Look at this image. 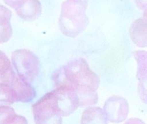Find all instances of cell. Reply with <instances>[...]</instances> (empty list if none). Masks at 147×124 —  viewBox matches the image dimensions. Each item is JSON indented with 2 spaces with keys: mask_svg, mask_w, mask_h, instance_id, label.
<instances>
[{
  "mask_svg": "<svg viewBox=\"0 0 147 124\" xmlns=\"http://www.w3.org/2000/svg\"><path fill=\"white\" fill-rule=\"evenodd\" d=\"M52 78L56 87H64L76 93L80 107L94 105L98 102L96 90L100 80L84 59L61 67L54 72Z\"/></svg>",
  "mask_w": 147,
  "mask_h": 124,
  "instance_id": "6da1fadb",
  "label": "cell"
},
{
  "mask_svg": "<svg viewBox=\"0 0 147 124\" xmlns=\"http://www.w3.org/2000/svg\"><path fill=\"white\" fill-rule=\"evenodd\" d=\"M87 3L83 0H66L61 5L59 27L65 36L75 38L86 29L89 19L85 14Z\"/></svg>",
  "mask_w": 147,
  "mask_h": 124,
  "instance_id": "7a4b0ae2",
  "label": "cell"
},
{
  "mask_svg": "<svg viewBox=\"0 0 147 124\" xmlns=\"http://www.w3.org/2000/svg\"><path fill=\"white\" fill-rule=\"evenodd\" d=\"M32 112L35 124H62V115L52 91L32 104Z\"/></svg>",
  "mask_w": 147,
  "mask_h": 124,
  "instance_id": "3957f363",
  "label": "cell"
},
{
  "mask_svg": "<svg viewBox=\"0 0 147 124\" xmlns=\"http://www.w3.org/2000/svg\"><path fill=\"white\" fill-rule=\"evenodd\" d=\"M11 60L18 77L23 81L31 83L39 74L41 69L40 62L36 55L31 50H15L11 55Z\"/></svg>",
  "mask_w": 147,
  "mask_h": 124,
  "instance_id": "277c9868",
  "label": "cell"
},
{
  "mask_svg": "<svg viewBox=\"0 0 147 124\" xmlns=\"http://www.w3.org/2000/svg\"><path fill=\"white\" fill-rule=\"evenodd\" d=\"M102 111L107 121L114 123H121L125 121L128 116L129 104L125 97L112 95L107 99Z\"/></svg>",
  "mask_w": 147,
  "mask_h": 124,
  "instance_id": "5b68a950",
  "label": "cell"
},
{
  "mask_svg": "<svg viewBox=\"0 0 147 124\" xmlns=\"http://www.w3.org/2000/svg\"><path fill=\"white\" fill-rule=\"evenodd\" d=\"M62 117H67L79 107L78 97L72 90L64 87H56L52 91Z\"/></svg>",
  "mask_w": 147,
  "mask_h": 124,
  "instance_id": "8992f818",
  "label": "cell"
},
{
  "mask_svg": "<svg viewBox=\"0 0 147 124\" xmlns=\"http://www.w3.org/2000/svg\"><path fill=\"white\" fill-rule=\"evenodd\" d=\"M15 10L21 19L27 21H33L41 15V3L38 0H22Z\"/></svg>",
  "mask_w": 147,
  "mask_h": 124,
  "instance_id": "52a82bcc",
  "label": "cell"
},
{
  "mask_svg": "<svg viewBox=\"0 0 147 124\" xmlns=\"http://www.w3.org/2000/svg\"><path fill=\"white\" fill-rule=\"evenodd\" d=\"M10 85L16 93L17 102H29L35 98L36 93L34 87L18 76H16Z\"/></svg>",
  "mask_w": 147,
  "mask_h": 124,
  "instance_id": "ba28073f",
  "label": "cell"
},
{
  "mask_svg": "<svg viewBox=\"0 0 147 124\" xmlns=\"http://www.w3.org/2000/svg\"><path fill=\"white\" fill-rule=\"evenodd\" d=\"M138 19L133 23L129 29V36L132 41L139 47L146 46V19Z\"/></svg>",
  "mask_w": 147,
  "mask_h": 124,
  "instance_id": "9c48e42d",
  "label": "cell"
},
{
  "mask_svg": "<svg viewBox=\"0 0 147 124\" xmlns=\"http://www.w3.org/2000/svg\"><path fill=\"white\" fill-rule=\"evenodd\" d=\"M12 12L0 5V44L6 43L13 36V28L10 24Z\"/></svg>",
  "mask_w": 147,
  "mask_h": 124,
  "instance_id": "30bf717a",
  "label": "cell"
},
{
  "mask_svg": "<svg viewBox=\"0 0 147 124\" xmlns=\"http://www.w3.org/2000/svg\"><path fill=\"white\" fill-rule=\"evenodd\" d=\"M135 58L137 60L138 64V77L140 80L139 92L140 97L146 102V90H145V83H146V52L142 50H138L134 53Z\"/></svg>",
  "mask_w": 147,
  "mask_h": 124,
  "instance_id": "8fae6325",
  "label": "cell"
},
{
  "mask_svg": "<svg viewBox=\"0 0 147 124\" xmlns=\"http://www.w3.org/2000/svg\"><path fill=\"white\" fill-rule=\"evenodd\" d=\"M80 124H107L102 109L100 107H89L83 111Z\"/></svg>",
  "mask_w": 147,
  "mask_h": 124,
  "instance_id": "7c38bea8",
  "label": "cell"
},
{
  "mask_svg": "<svg viewBox=\"0 0 147 124\" xmlns=\"http://www.w3.org/2000/svg\"><path fill=\"white\" fill-rule=\"evenodd\" d=\"M16 77L11 62L7 55L0 50V83L10 85Z\"/></svg>",
  "mask_w": 147,
  "mask_h": 124,
  "instance_id": "4fadbf2b",
  "label": "cell"
},
{
  "mask_svg": "<svg viewBox=\"0 0 147 124\" xmlns=\"http://www.w3.org/2000/svg\"><path fill=\"white\" fill-rule=\"evenodd\" d=\"M17 102L15 92L10 85L0 83V106H9Z\"/></svg>",
  "mask_w": 147,
  "mask_h": 124,
  "instance_id": "5bb4252c",
  "label": "cell"
},
{
  "mask_svg": "<svg viewBox=\"0 0 147 124\" xmlns=\"http://www.w3.org/2000/svg\"><path fill=\"white\" fill-rule=\"evenodd\" d=\"M3 124H28V121L24 117L15 113L7 117Z\"/></svg>",
  "mask_w": 147,
  "mask_h": 124,
  "instance_id": "9a60e30c",
  "label": "cell"
},
{
  "mask_svg": "<svg viewBox=\"0 0 147 124\" xmlns=\"http://www.w3.org/2000/svg\"><path fill=\"white\" fill-rule=\"evenodd\" d=\"M13 114H15V111L11 106H0V124H3L7 117Z\"/></svg>",
  "mask_w": 147,
  "mask_h": 124,
  "instance_id": "2e32d148",
  "label": "cell"
},
{
  "mask_svg": "<svg viewBox=\"0 0 147 124\" xmlns=\"http://www.w3.org/2000/svg\"><path fill=\"white\" fill-rule=\"evenodd\" d=\"M22 0H3L4 3L6 4L9 6L10 7L13 8H15L16 7L18 6V4L20 3V1Z\"/></svg>",
  "mask_w": 147,
  "mask_h": 124,
  "instance_id": "e0dca14e",
  "label": "cell"
},
{
  "mask_svg": "<svg viewBox=\"0 0 147 124\" xmlns=\"http://www.w3.org/2000/svg\"><path fill=\"white\" fill-rule=\"evenodd\" d=\"M124 124H145L142 120L138 118H131Z\"/></svg>",
  "mask_w": 147,
  "mask_h": 124,
  "instance_id": "ac0fdd59",
  "label": "cell"
},
{
  "mask_svg": "<svg viewBox=\"0 0 147 124\" xmlns=\"http://www.w3.org/2000/svg\"><path fill=\"white\" fill-rule=\"evenodd\" d=\"M137 6L139 7L140 9L146 10V0H136Z\"/></svg>",
  "mask_w": 147,
  "mask_h": 124,
  "instance_id": "d6986e66",
  "label": "cell"
}]
</instances>
